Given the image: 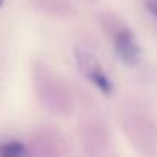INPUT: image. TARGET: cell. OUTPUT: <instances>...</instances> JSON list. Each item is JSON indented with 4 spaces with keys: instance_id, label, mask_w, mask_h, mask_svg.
Returning a JSON list of instances; mask_svg holds the SVG:
<instances>
[{
    "instance_id": "cell-1",
    "label": "cell",
    "mask_w": 157,
    "mask_h": 157,
    "mask_svg": "<svg viewBox=\"0 0 157 157\" xmlns=\"http://www.w3.org/2000/svg\"><path fill=\"white\" fill-rule=\"evenodd\" d=\"M75 62H77V66L80 69L82 75L86 80L91 82V85H94L106 97L113 94V91H114L113 80L105 72V69L102 68L99 60L91 52H88L85 49H75Z\"/></svg>"
},
{
    "instance_id": "cell-2",
    "label": "cell",
    "mask_w": 157,
    "mask_h": 157,
    "mask_svg": "<svg viewBox=\"0 0 157 157\" xmlns=\"http://www.w3.org/2000/svg\"><path fill=\"white\" fill-rule=\"evenodd\" d=\"M111 33H113L114 49L120 62L129 68L137 66L142 60V48L134 33L123 25H117Z\"/></svg>"
},
{
    "instance_id": "cell-3",
    "label": "cell",
    "mask_w": 157,
    "mask_h": 157,
    "mask_svg": "<svg viewBox=\"0 0 157 157\" xmlns=\"http://www.w3.org/2000/svg\"><path fill=\"white\" fill-rule=\"evenodd\" d=\"M26 154H28L26 145L20 140L0 142V157H22Z\"/></svg>"
},
{
    "instance_id": "cell-4",
    "label": "cell",
    "mask_w": 157,
    "mask_h": 157,
    "mask_svg": "<svg viewBox=\"0 0 157 157\" xmlns=\"http://www.w3.org/2000/svg\"><path fill=\"white\" fill-rule=\"evenodd\" d=\"M145 6L157 20V0H145Z\"/></svg>"
},
{
    "instance_id": "cell-5",
    "label": "cell",
    "mask_w": 157,
    "mask_h": 157,
    "mask_svg": "<svg viewBox=\"0 0 157 157\" xmlns=\"http://www.w3.org/2000/svg\"><path fill=\"white\" fill-rule=\"evenodd\" d=\"M3 3H5V0H0V6H3Z\"/></svg>"
}]
</instances>
